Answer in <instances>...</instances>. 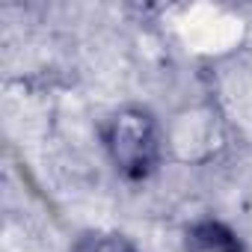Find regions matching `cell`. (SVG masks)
<instances>
[{"label":"cell","instance_id":"2","mask_svg":"<svg viewBox=\"0 0 252 252\" xmlns=\"http://www.w3.org/2000/svg\"><path fill=\"white\" fill-rule=\"evenodd\" d=\"M163 137H166V158L187 166H205L217 160L231 140L220 110L208 95L202 101L175 110L172 119L163 125Z\"/></svg>","mask_w":252,"mask_h":252},{"label":"cell","instance_id":"3","mask_svg":"<svg viewBox=\"0 0 252 252\" xmlns=\"http://www.w3.org/2000/svg\"><path fill=\"white\" fill-rule=\"evenodd\" d=\"M208 98L220 110L231 140L252 146V45L220 57L208 68Z\"/></svg>","mask_w":252,"mask_h":252},{"label":"cell","instance_id":"5","mask_svg":"<svg viewBox=\"0 0 252 252\" xmlns=\"http://www.w3.org/2000/svg\"><path fill=\"white\" fill-rule=\"evenodd\" d=\"M71 252H140L134 246V240L122 231H104V228H95V231H83Z\"/></svg>","mask_w":252,"mask_h":252},{"label":"cell","instance_id":"4","mask_svg":"<svg viewBox=\"0 0 252 252\" xmlns=\"http://www.w3.org/2000/svg\"><path fill=\"white\" fill-rule=\"evenodd\" d=\"M184 252H246V246L228 222L199 217L184 228Z\"/></svg>","mask_w":252,"mask_h":252},{"label":"cell","instance_id":"1","mask_svg":"<svg viewBox=\"0 0 252 252\" xmlns=\"http://www.w3.org/2000/svg\"><path fill=\"white\" fill-rule=\"evenodd\" d=\"M101 146L113 172L128 184L155 178L166 160L163 122L143 104L113 110L101 122Z\"/></svg>","mask_w":252,"mask_h":252}]
</instances>
